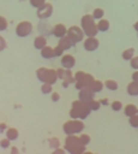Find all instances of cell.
<instances>
[{"label":"cell","mask_w":138,"mask_h":154,"mask_svg":"<svg viewBox=\"0 0 138 154\" xmlns=\"http://www.w3.org/2000/svg\"><path fill=\"white\" fill-rule=\"evenodd\" d=\"M95 154H96V153H95Z\"/></svg>","instance_id":"cell-48"},{"label":"cell","mask_w":138,"mask_h":154,"mask_svg":"<svg viewBox=\"0 0 138 154\" xmlns=\"http://www.w3.org/2000/svg\"><path fill=\"white\" fill-rule=\"evenodd\" d=\"M50 95H52V101L53 102H58L60 100V94L58 91H53Z\"/></svg>","instance_id":"cell-38"},{"label":"cell","mask_w":138,"mask_h":154,"mask_svg":"<svg viewBox=\"0 0 138 154\" xmlns=\"http://www.w3.org/2000/svg\"><path fill=\"white\" fill-rule=\"evenodd\" d=\"M130 66L136 71L138 70V55H134L131 60H130Z\"/></svg>","instance_id":"cell-33"},{"label":"cell","mask_w":138,"mask_h":154,"mask_svg":"<svg viewBox=\"0 0 138 154\" xmlns=\"http://www.w3.org/2000/svg\"><path fill=\"white\" fill-rule=\"evenodd\" d=\"M103 85H104L108 90H112V91H115V90H118V88H119L118 82L114 81V79H107V81H104Z\"/></svg>","instance_id":"cell-24"},{"label":"cell","mask_w":138,"mask_h":154,"mask_svg":"<svg viewBox=\"0 0 138 154\" xmlns=\"http://www.w3.org/2000/svg\"><path fill=\"white\" fill-rule=\"evenodd\" d=\"M41 91H42V94H44V95L52 94V93H53V85H52V84H48V83H42V85H41Z\"/></svg>","instance_id":"cell-27"},{"label":"cell","mask_w":138,"mask_h":154,"mask_svg":"<svg viewBox=\"0 0 138 154\" xmlns=\"http://www.w3.org/2000/svg\"><path fill=\"white\" fill-rule=\"evenodd\" d=\"M80 28L86 37H96L98 32L95 19L91 14H84L80 18Z\"/></svg>","instance_id":"cell-3"},{"label":"cell","mask_w":138,"mask_h":154,"mask_svg":"<svg viewBox=\"0 0 138 154\" xmlns=\"http://www.w3.org/2000/svg\"><path fill=\"white\" fill-rule=\"evenodd\" d=\"M66 36L71 40V42L73 43V46H76L77 43L82 42L83 38H84V32L82 30L80 26H77V25H72L67 29V32H66Z\"/></svg>","instance_id":"cell-7"},{"label":"cell","mask_w":138,"mask_h":154,"mask_svg":"<svg viewBox=\"0 0 138 154\" xmlns=\"http://www.w3.org/2000/svg\"><path fill=\"white\" fill-rule=\"evenodd\" d=\"M48 144H49V147L52 148V149H56V148H60V140L58 138V137H50L49 140H48Z\"/></svg>","instance_id":"cell-25"},{"label":"cell","mask_w":138,"mask_h":154,"mask_svg":"<svg viewBox=\"0 0 138 154\" xmlns=\"http://www.w3.org/2000/svg\"><path fill=\"white\" fill-rule=\"evenodd\" d=\"M85 125L83 123V120H79V119H70L67 122L64 123L62 125V131L66 136H70V135H78V134H82L83 130H84Z\"/></svg>","instance_id":"cell-5"},{"label":"cell","mask_w":138,"mask_h":154,"mask_svg":"<svg viewBox=\"0 0 138 154\" xmlns=\"http://www.w3.org/2000/svg\"><path fill=\"white\" fill-rule=\"evenodd\" d=\"M58 46L65 52V51H68L71 47H73V43L71 42V40H70L67 36H64V37H60V38H59Z\"/></svg>","instance_id":"cell-15"},{"label":"cell","mask_w":138,"mask_h":154,"mask_svg":"<svg viewBox=\"0 0 138 154\" xmlns=\"http://www.w3.org/2000/svg\"><path fill=\"white\" fill-rule=\"evenodd\" d=\"M10 154H20L19 153V149L17 148V147H11V150H10Z\"/></svg>","instance_id":"cell-41"},{"label":"cell","mask_w":138,"mask_h":154,"mask_svg":"<svg viewBox=\"0 0 138 154\" xmlns=\"http://www.w3.org/2000/svg\"><path fill=\"white\" fill-rule=\"evenodd\" d=\"M53 51H54V58L55 57H62L64 55V51L56 45L55 47H53Z\"/></svg>","instance_id":"cell-35"},{"label":"cell","mask_w":138,"mask_h":154,"mask_svg":"<svg viewBox=\"0 0 138 154\" xmlns=\"http://www.w3.org/2000/svg\"><path fill=\"white\" fill-rule=\"evenodd\" d=\"M126 91L130 96H138V82L131 81L126 87Z\"/></svg>","instance_id":"cell-17"},{"label":"cell","mask_w":138,"mask_h":154,"mask_svg":"<svg viewBox=\"0 0 138 154\" xmlns=\"http://www.w3.org/2000/svg\"><path fill=\"white\" fill-rule=\"evenodd\" d=\"M137 114H138V111H137Z\"/></svg>","instance_id":"cell-47"},{"label":"cell","mask_w":138,"mask_h":154,"mask_svg":"<svg viewBox=\"0 0 138 154\" xmlns=\"http://www.w3.org/2000/svg\"><path fill=\"white\" fill-rule=\"evenodd\" d=\"M133 28H134V30H136V31L138 32V20H137V22H136V23L133 24Z\"/></svg>","instance_id":"cell-45"},{"label":"cell","mask_w":138,"mask_h":154,"mask_svg":"<svg viewBox=\"0 0 138 154\" xmlns=\"http://www.w3.org/2000/svg\"><path fill=\"white\" fill-rule=\"evenodd\" d=\"M10 146H11V141H10L8 138H6V137H5V138H2V140L0 141V147H1V148L7 149Z\"/></svg>","instance_id":"cell-34"},{"label":"cell","mask_w":138,"mask_h":154,"mask_svg":"<svg viewBox=\"0 0 138 154\" xmlns=\"http://www.w3.org/2000/svg\"><path fill=\"white\" fill-rule=\"evenodd\" d=\"M29 1H30V4H31L34 7H36V8L41 7V6L46 2V0H29Z\"/></svg>","instance_id":"cell-36"},{"label":"cell","mask_w":138,"mask_h":154,"mask_svg":"<svg viewBox=\"0 0 138 154\" xmlns=\"http://www.w3.org/2000/svg\"><path fill=\"white\" fill-rule=\"evenodd\" d=\"M36 77L41 83H48V84H55L58 81V75L56 70L54 69H48L44 66H41L36 70Z\"/></svg>","instance_id":"cell-4"},{"label":"cell","mask_w":138,"mask_h":154,"mask_svg":"<svg viewBox=\"0 0 138 154\" xmlns=\"http://www.w3.org/2000/svg\"><path fill=\"white\" fill-rule=\"evenodd\" d=\"M64 149L68 154H83L86 150L85 149V146L82 144V142H80V140H79V137L77 135L66 136Z\"/></svg>","instance_id":"cell-2"},{"label":"cell","mask_w":138,"mask_h":154,"mask_svg":"<svg viewBox=\"0 0 138 154\" xmlns=\"http://www.w3.org/2000/svg\"><path fill=\"white\" fill-rule=\"evenodd\" d=\"M94 99H95V94L90 90L89 87H86V88L79 90V93H78V100H80L82 102L89 103V102H90L91 100H94Z\"/></svg>","instance_id":"cell-11"},{"label":"cell","mask_w":138,"mask_h":154,"mask_svg":"<svg viewBox=\"0 0 138 154\" xmlns=\"http://www.w3.org/2000/svg\"><path fill=\"white\" fill-rule=\"evenodd\" d=\"M100 46V41L96 38V37H86L83 42V47L85 51L88 52H94Z\"/></svg>","instance_id":"cell-12"},{"label":"cell","mask_w":138,"mask_h":154,"mask_svg":"<svg viewBox=\"0 0 138 154\" xmlns=\"http://www.w3.org/2000/svg\"><path fill=\"white\" fill-rule=\"evenodd\" d=\"M6 47H7V42H6V40L0 35V52H2Z\"/></svg>","instance_id":"cell-37"},{"label":"cell","mask_w":138,"mask_h":154,"mask_svg":"<svg viewBox=\"0 0 138 154\" xmlns=\"http://www.w3.org/2000/svg\"><path fill=\"white\" fill-rule=\"evenodd\" d=\"M68 85H70V83H68V82L62 81V88H68Z\"/></svg>","instance_id":"cell-44"},{"label":"cell","mask_w":138,"mask_h":154,"mask_svg":"<svg viewBox=\"0 0 138 154\" xmlns=\"http://www.w3.org/2000/svg\"><path fill=\"white\" fill-rule=\"evenodd\" d=\"M83 154H94V153H92V152H89V150H85Z\"/></svg>","instance_id":"cell-46"},{"label":"cell","mask_w":138,"mask_h":154,"mask_svg":"<svg viewBox=\"0 0 138 154\" xmlns=\"http://www.w3.org/2000/svg\"><path fill=\"white\" fill-rule=\"evenodd\" d=\"M41 57L43 59H53L54 58V51H53V47L50 46H46L41 49Z\"/></svg>","instance_id":"cell-19"},{"label":"cell","mask_w":138,"mask_h":154,"mask_svg":"<svg viewBox=\"0 0 138 154\" xmlns=\"http://www.w3.org/2000/svg\"><path fill=\"white\" fill-rule=\"evenodd\" d=\"M132 81L133 82H138V70H136V71H133V73H132Z\"/></svg>","instance_id":"cell-40"},{"label":"cell","mask_w":138,"mask_h":154,"mask_svg":"<svg viewBox=\"0 0 138 154\" xmlns=\"http://www.w3.org/2000/svg\"><path fill=\"white\" fill-rule=\"evenodd\" d=\"M7 128H8V126H7L5 123H0V131H1V132H2V131H5Z\"/></svg>","instance_id":"cell-42"},{"label":"cell","mask_w":138,"mask_h":154,"mask_svg":"<svg viewBox=\"0 0 138 154\" xmlns=\"http://www.w3.org/2000/svg\"><path fill=\"white\" fill-rule=\"evenodd\" d=\"M7 25H8V23H7V19H6L5 17L0 16V31H4V30H6V29H7Z\"/></svg>","instance_id":"cell-32"},{"label":"cell","mask_w":138,"mask_h":154,"mask_svg":"<svg viewBox=\"0 0 138 154\" xmlns=\"http://www.w3.org/2000/svg\"><path fill=\"white\" fill-rule=\"evenodd\" d=\"M79 140H80V142H82V144H84L85 147L90 143V141H91V137L88 135V134H79Z\"/></svg>","instance_id":"cell-30"},{"label":"cell","mask_w":138,"mask_h":154,"mask_svg":"<svg viewBox=\"0 0 138 154\" xmlns=\"http://www.w3.org/2000/svg\"><path fill=\"white\" fill-rule=\"evenodd\" d=\"M137 111H138V107L136 106V105H133V103H128V105H126L125 106V108H124V113H125V116L126 117H132V116H134V114H137Z\"/></svg>","instance_id":"cell-21"},{"label":"cell","mask_w":138,"mask_h":154,"mask_svg":"<svg viewBox=\"0 0 138 154\" xmlns=\"http://www.w3.org/2000/svg\"><path fill=\"white\" fill-rule=\"evenodd\" d=\"M98 101H100L101 106H103V105H108V100H107V99H102V100H98Z\"/></svg>","instance_id":"cell-43"},{"label":"cell","mask_w":138,"mask_h":154,"mask_svg":"<svg viewBox=\"0 0 138 154\" xmlns=\"http://www.w3.org/2000/svg\"><path fill=\"white\" fill-rule=\"evenodd\" d=\"M122 102L121 101H119V100H115V101H113L112 103H110V107H112V109L114 111V112H119V111H121L122 109Z\"/></svg>","instance_id":"cell-29"},{"label":"cell","mask_w":138,"mask_h":154,"mask_svg":"<svg viewBox=\"0 0 138 154\" xmlns=\"http://www.w3.org/2000/svg\"><path fill=\"white\" fill-rule=\"evenodd\" d=\"M73 77H74V88L78 91L86 87H90V84L95 79L91 73H88L84 71H77L76 73H73Z\"/></svg>","instance_id":"cell-6"},{"label":"cell","mask_w":138,"mask_h":154,"mask_svg":"<svg viewBox=\"0 0 138 154\" xmlns=\"http://www.w3.org/2000/svg\"><path fill=\"white\" fill-rule=\"evenodd\" d=\"M52 154H66V152H65V149L64 148H56V149H53V152H52Z\"/></svg>","instance_id":"cell-39"},{"label":"cell","mask_w":138,"mask_h":154,"mask_svg":"<svg viewBox=\"0 0 138 154\" xmlns=\"http://www.w3.org/2000/svg\"><path fill=\"white\" fill-rule=\"evenodd\" d=\"M133 57H134V48H133V47L126 48V49L121 53V58H122L124 60H127V61H130Z\"/></svg>","instance_id":"cell-23"},{"label":"cell","mask_w":138,"mask_h":154,"mask_svg":"<svg viewBox=\"0 0 138 154\" xmlns=\"http://www.w3.org/2000/svg\"><path fill=\"white\" fill-rule=\"evenodd\" d=\"M47 46V40H46V37L44 36H42V35H38V36H36L35 38H34V47L36 48V49H42L43 47H46Z\"/></svg>","instance_id":"cell-18"},{"label":"cell","mask_w":138,"mask_h":154,"mask_svg":"<svg viewBox=\"0 0 138 154\" xmlns=\"http://www.w3.org/2000/svg\"><path fill=\"white\" fill-rule=\"evenodd\" d=\"M88 106H89V108L91 109V112L92 111H98L100 108H101V103H100V101L98 100H91L89 103H88Z\"/></svg>","instance_id":"cell-28"},{"label":"cell","mask_w":138,"mask_h":154,"mask_svg":"<svg viewBox=\"0 0 138 154\" xmlns=\"http://www.w3.org/2000/svg\"><path fill=\"white\" fill-rule=\"evenodd\" d=\"M66 32H67V29H66V26H65L62 23L55 24V25L53 26V29H52V34H53L55 37H58V38L66 36Z\"/></svg>","instance_id":"cell-14"},{"label":"cell","mask_w":138,"mask_h":154,"mask_svg":"<svg viewBox=\"0 0 138 154\" xmlns=\"http://www.w3.org/2000/svg\"><path fill=\"white\" fill-rule=\"evenodd\" d=\"M61 66L66 70H71L74 65H76V58L72 55V54H64L61 57Z\"/></svg>","instance_id":"cell-13"},{"label":"cell","mask_w":138,"mask_h":154,"mask_svg":"<svg viewBox=\"0 0 138 154\" xmlns=\"http://www.w3.org/2000/svg\"><path fill=\"white\" fill-rule=\"evenodd\" d=\"M53 14V5L50 2H44L41 7L37 8L36 16L40 19H47Z\"/></svg>","instance_id":"cell-9"},{"label":"cell","mask_w":138,"mask_h":154,"mask_svg":"<svg viewBox=\"0 0 138 154\" xmlns=\"http://www.w3.org/2000/svg\"><path fill=\"white\" fill-rule=\"evenodd\" d=\"M96 26H97V30L98 31H102V32H104V31H107L108 29H109V26H110V24H109V20L108 19H100L98 20V23H96Z\"/></svg>","instance_id":"cell-22"},{"label":"cell","mask_w":138,"mask_h":154,"mask_svg":"<svg viewBox=\"0 0 138 154\" xmlns=\"http://www.w3.org/2000/svg\"><path fill=\"white\" fill-rule=\"evenodd\" d=\"M56 75H58V79L66 81L70 84L74 83V77H73V73H72L71 70H66L64 67H59V69H56Z\"/></svg>","instance_id":"cell-10"},{"label":"cell","mask_w":138,"mask_h":154,"mask_svg":"<svg viewBox=\"0 0 138 154\" xmlns=\"http://www.w3.org/2000/svg\"><path fill=\"white\" fill-rule=\"evenodd\" d=\"M128 123H130V125H131L132 128L138 129V114H134V116L130 117V118H128Z\"/></svg>","instance_id":"cell-31"},{"label":"cell","mask_w":138,"mask_h":154,"mask_svg":"<svg viewBox=\"0 0 138 154\" xmlns=\"http://www.w3.org/2000/svg\"><path fill=\"white\" fill-rule=\"evenodd\" d=\"M103 87H104V85H103V82H102V81H100V79H94L89 88H90V90H91L94 94H96V93L102 91Z\"/></svg>","instance_id":"cell-20"},{"label":"cell","mask_w":138,"mask_h":154,"mask_svg":"<svg viewBox=\"0 0 138 154\" xmlns=\"http://www.w3.org/2000/svg\"><path fill=\"white\" fill-rule=\"evenodd\" d=\"M16 35L19 37H26L32 32V24L29 20H22L16 25Z\"/></svg>","instance_id":"cell-8"},{"label":"cell","mask_w":138,"mask_h":154,"mask_svg":"<svg viewBox=\"0 0 138 154\" xmlns=\"http://www.w3.org/2000/svg\"><path fill=\"white\" fill-rule=\"evenodd\" d=\"M91 113V109L89 108L88 103L82 102L80 100H74L71 103V109H70V117L71 119H79L84 120L86 119Z\"/></svg>","instance_id":"cell-1"},{"label":"cell","mask_w":138,"mask_h":154,"mask_svg":"<svg viewBox=\"0 0 138 154\" xmlns=\"http://www.w3.org/2000/svg\"><path fill=\"white\" fill-rule=\"evenodd\" d=\"M5 136L6 138H8L11 142L12 141H16L18 137H19V131L16 129V128H7L5 130Z\"/></svg>","instance_id":"cell-16"},{"label":"cell","mask_w":138,"mask_h":154,"mask_svg":"<svg viewBox=\"0 0 138 154\" xmlns=\"http://www.w3.org/2000/svg\"><path fill=\"white\" fill-rule=\"evenodd\" d=\"M92 17H94V19H102L103 18V16H104V11H103V8H101V7H97V8H95L94 11H92V14H91Z\"/></svg>","instance_id":"cell-26"}]
</instances>
